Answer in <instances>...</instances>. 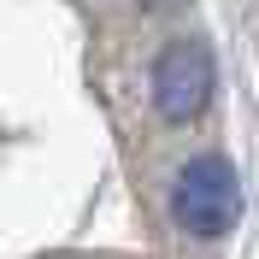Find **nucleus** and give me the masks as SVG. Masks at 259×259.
<instances>
[{
	"instance_id": "1",
	"label": "nucleus",
	"mask_w": 259,
	"mask_h": 259,
	"mask_svg": "<svg viewBox=\"0 0 259 259\" xmlns=\"http://www.w3.org/2000/svg\"><path fill=\"white\" fill-rule=\"evenodd\" d=\"M171 212L189 236H224L236 218H242V183L230 171L224 153H200L177 171L171 183Z\"/></svg>"
},
{
	"instance_id": "2",
	"label": "nucleus",
	"mask_w": 259,
	"mask_h": 259,
	"mask_svg": "<svg viewBox=\"0 0 259 259\" xmlns=\"http://www.w3.org/2000/svg\"><path fill=\"white\" fill-rule=\"evenodd\" d=\"M153 106L171 124H194L212 106V53L206 41H171L153 65Z\"/></svg>"
},
{
	"instance_id": "3",
	"label": "nucleus",
	"mask_w": 259,
	"mask_h": 259,
	"mask_svg": "<svg viewBox=\"0 0 259 259\" xmlns=\"http://www.w3.org/2000/svg\"><path fill=\"white\" fill-rule=\"evenodd\" d=\"M142 6H171V0H142Z\"/></svg>"
}]
</instances>
